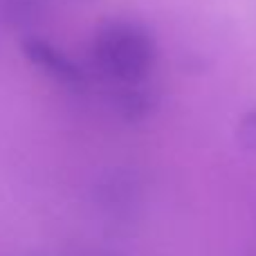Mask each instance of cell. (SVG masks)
I'll return each instance as SVG.
<instances>
[{
    "instance_id": "6da1fadb",
    "label": "cell",
    "mask_w": 256,
    "mask_h": 256,
    "mask_svg": "<svg viewBox=\"0 0 256 256\" xmlns=\"http://www.w3.org/2000/svg\"><path fill=\"white\" fill-rule=\"evenodd\" d=\"M94 58L99 68L117 84H144L155 61V45L140 22L115 18L97 30Z\"/></svg>"
},
{
    "instance_id": "8992f818",
    "label": "cell",
    "mask_w": 256,
    "mask_h": 256,
    "mask_svg": "<svg viewBox=\"0 0 256 256\" xmlns=\"http://www.w3.org/2000/svg\"><path fill=\"white\" fill-rule=\"evenodd\" d=\"M72 2H90V0H72Z\"/></svg>"
},
{
    "instance_id": "277c9868",
    "label": "cell",
    "mask_w": 256,
    "mask_h": 256,
    "mask_svg": "<svg viewBox=\"0 0 256 256\" xmlns=\"http://www.w3.org/2000/svg\"><path fill=\"white\" fill-rule=\"evenodd\" d=\"M115 106L124 120L142 122L155 110L158 99L153 97V92L144 84H135V86H124L120 97H115Z\"/></svg>"
},
{
    "instance_id": "7a4b0ae2",
    "label": "cell",
    "mask_w": 256,
    "mask_h": 256,
    "mask_svg": "<svg viewBox=\"0 0 256 256\" xmlns=\"http://www.w3.org/2000/svg\"><path fill=\"white\" fill-rule=\"evenodd\" d=\"M20 50L27 61L34 63L36 68H40L45 74L52 76L58 84H63L66 88L79 90L86 86L84 70H81L70 56H66L58 48L48 43V40L36 38V36H25L20 43Z\"/></svg>"
},
{
    "instance_id": "5b68a950",
    "label": "cell",
    "mask_w": 256,
    "mask_h": 256,
    "mask_svg": "<svg viewBox=\"0 0 256 256\" xmlns=\"http://www.w3.org/2000/svg\"><path fill=\"white\" fill-rule=\"evenodd\" d=\"M236 140L250 153H256V110L243 115V120L238 122L236 128Z\"/></svg>"
},
{
    "instance_id": "3957f363",
    "label": "cell",
    "mask_w": 256,
    "mask_h": 256,
    "mask_svg": "<svg viewBox=\"0 0 256 256\" xmlns=\"http://www.w3.org/2000/svg\"><path fill=\"white\" fill-rule=\"evenodd\" d=\"M50 0H0V25L7 30H32L48 14Z\"/></svg>"
}]
</instances>
